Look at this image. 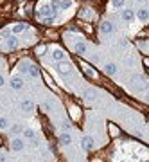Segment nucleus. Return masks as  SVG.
<instances>
[{
    "label": "nucleus",
    "instance_id": "9d476101",
    "mask_svg": "<svg viewBox=\"0 0 149 162\" xmlns=\"http://www.w3.org/2000/svg\"><path fill=\"white\" fill-rule=\"evenodd\" d=\"M137 16H138V20L146 22V20L149 18V11H147V9H140V11H137Z\"/></svg>",
    "mask_w": 149,
    "mask_h": 162
},
{
    "label": "nucleus",
    "instance_id": "0eeeda50",
    "mask_svg": "<svg viewBox=\"0 0 149 162\" xmlns=\"http://www.w3.org/2000/svg\"><path fill=\"white\" fill-rule=\"evenodd\" d=\"M52 58L56 59V61H61V59H65V52L61 49H54L52 51Z\"/></svg>",
    "mask_w": 149,
    "mask_h": 162
},
{
    "label": "nucleus",
    "instance_id": "a211bd4d",
    "mask_svg": "<svg viewBox=\"0 0 149 162\" xmlns=\"http://www.w3.org/2000/svg\"><path fill=\"white\" fill-rule=\"evenodd\" d=\"M85 96H86L88 99H93V96H95V90H92V88H90V90H86V92H85Z\"/></svg>",
    "mask_w": 149,
    "mask_h": 162
},
{
    "label": "nucleus",
    "instance_id": "20e7f679",
    "mask_svg": "<svg viewBox=\"0 0 149 162\" xmlns=\"http://www.w3.org/2000/svg\"><path fill=\"white\" fill-rule=\"evenodd\" d=\"M81 146H83V150H92V148H93V139L92 137H83Z\"/></svg>",
    "mask_w": 149,
    "mask_h": 162
},
{
    "label": "nucleus",
    "instance_id": "6ab92c4d",
    "mask_svg": "<svg viewBox=\"0 0 149 162\" xmlns=\"http://www.w3.org/2000/svg\"><path fill=\"white\" fill-rule=\"evenodd\" d=\"M47 49H45V47L42 45V47H36V54H38V56H43V52H45Z\"/></svg>",
    "mask_w": 149,
    "mask_h": 162
},
{
    "label": "nucleus",
    "instance_id": "b1692460",
    "mask_svg": "<svg viewBox=\"0 0 149 162\" xmlns=\"http://www.w3.org/2000/svg\"><path fill=\"white\" fill-rule=\"evenodd\" d=\"M13 132H15V133H20V132H22V126H15V128H13Z\"/></svg>",
    "mask_w": 149,
    "mask_h": 162
},
{
    "label": "nucleus",
    "instance_id": "6e6552de",
    "mask_svg": "<svg viewBox=\"0 0 149 162\" xmlns=\"http://www.w3.org/2000/svg\"><path fill=\"white\" fill-rule=\"evenodd\" d=\"M11 146H13V150H15V151H22V150H23V140L15 139V140L11 142Z\"/></svg>",
    "mask_w": 149,
    "mask_h": 162
},
{
    "label": "nucleus",
    "instance_id": "bb28decb",
    "mask_svg": "<svg viewBox=\"0 0 149 162\" xmlns=\"http://www.w3.org/2000/svg\"><path fill=\"white\" fill-rule=\"evenodd\" d=\"M137 2H142V0H137Z\"/></svg>",
    "mask_w": 149,
    "mask_h": 162
},
{
    "label": "nucleus",
    "instance_id": "4be33fe9",
    "mask_svg": "<svg viewBox=\"0 0 149 162\" xmlns=\"http://www.w3.org/2000/svg\"><path fill=\"white\" fill-rule=\"evenodd\" d=\"M110 133H111V135H117V133H119V130H117L115 126H110Z\"/></svg>",
    "mask_w": 149,
    "mask_h": 162
},
{
    "label": "nucleus",
    "instance_id": "f3484780",
    "mask_svg": "<svg viewBox=\"0 0 149 162\" xmlns=\"http://www.w3.org/2000/svg\"><path fill=\"white\" fill-rule=\"evenodd\" d=\"M23 135L27 139H34V132H32V130H23Z\"/></svg>",
    "mask_w": 149,
    "mask_h": 162
},
{
    "label": "nucleus",
    "instance_id": "39448f33",
    "mask_svg": "<svg viewBox=\"0 0 149 162\" xmlns=\"http://www.w3.org/2000/svg\"><path fill=\"white\" fill-rule=\"evenodd\" d=\"M27 24H16V25H13V34H20V32H23V31H27Z\"/></svg>",
    "mask_w": 149,
    "mask_h": 162
},
{
    "label": "nucleus",
    "instance_id": "1a4fd4ad",
    "mask_svg": "<svg viewBox=\"0 0 149 162\" xmlns=\"http://www.w3.org/2000/svg\"><path fill=\"white\" fill-rule=\"evenodd\" d=\"M20 106H22V110H32V108H34L32 101H29V99H23L22 103H20Z\"/></svg>",
    "mask_w": 149,
    "mask_h": 162
},
{
    "label": "nucleus",
    "instance_id": "5701e85b",
    "mask_svg": "<svg viewBox=\"0 0 149 162\" xmlns=\"http://www.w3.org/2000/svg\"><path fill=\"white\" fill-rule=\"evenodd\" d=\"M5 124H7V121H5V119H2V117H0V128H4Z\"/></svg>",
    "mask_w": 149,
    "mask_h": 162
},
{
    "label": "nucleus",
    "instance_id": "aec40b11",
    "mask_svg": "<svg viewBox=\"0 0 149 162\" xmlns=\"http://www.w3.org/2000/svg\"><path fill=\"white\" fill-rule=\"evenodd\" d=\"M85 70H86V74H88L90 78H93V76H95V72H93V70H90V67H88V65H85Z\"/></svg>",
    "mask_w": 149,
    "mask_h": 162
},
{
    "label": "nucleus",
    "instance_id": "7ed1b4c3",
    "mask_svg": "<svg viewBox=\"0 0 149 162\" xmlns=\"http://www.w3.org/2000/svg\"><path fill=\"white\" fill-rule=\"evenodd\" d=\"M11 88H13V90L23 88V79H22V78H13V79H11Z\"/></svg>",
    "mask_w": 149,
    "mask_h": 162
},
{
    "label": "nucleus",
    "instance_id": "f03ea898",
    "mask_svg": "<svg viewBox=\"0 0 149 162\" xmlns=\"http://www.w3.org/2000/svg\"><path fill=\"white\" fill-rule=\"evenodd\" d=\"M68 70H70V63H66V61H63V59H61V61L58 63V72L63 74V76H66Z\"/></svg>",
    "mask_w": 149,
    "mask_h": 162
},
{
    "label": "nucleus",
    "instance_id": "4468645a",
    "mask_svg": "<svg viewBox=\"0 0 149 162\" xmlns=\"http://www.w3.org/2000/svg\"><path fill=\"white\" fill-rule=\"evenodd\" d=\"M104 72L108 74V76H115V72H117V67L110 63V65H106V67H104Z\"/></svg>",
    "mask_w": 149,
    "mask_h": 162
},
{
    "label": "nucleus",
    "instance_id": "a878e982",
    "mask_svg": "<svg viewBox=\"0 0 149 162\" xmlns=\"http://www.w3.org/2000/svg\"><path fill=\"white\" fill-rule=\"evenodd\" d=\"M4 85V76H0V86Z\"/></svg>",
    "mask_w": 149,
    "mask_h": 162
},
{
    "label": "nucleus",
    "instance_id": "2eb2a0df",
    "mask_svg": "<svg viewBox=\"0 0 149 162\" xmlns=\"http://www.w3.org/2000/svg\"><path fill=\"white\" fill-rule=\"evenodd\" d=\"M59 140H61V144H65V146L72 142V140H70V135H68V133H63L61 137H59Z\"/></svg>",
    "mask_w": 149,
    "mask_h": 162
},
{
    "label": "nucleus",
    "instance_id": "423d86ee",
    "mask_svg": "<svg viewBox=\"0 0 149 162\" xmlns=\"http://www.w3.org/2000/svg\"><path fill=\"white\" fill-rule=\"evenodd\" d=\"M101 31H103L104 34H111L113 32V24L111 22H104L103 25H101Z\"/></svg>",
    "mask_w": 149,
    "mask_h": 162
},
{
    "label": "nucleus",
    "instance_id": "dca6fc26",
    "mask_svg": "<svg viewBox=\"0 0 149 162\" xmlns=\"http://www.w3.org/2000/svg\"><path fill=\"white\" fill-rule=\"evenodd\" d=\"M76 51H77L79 54H85V52H86V45H85V43H76Z\"/></svg>",
    "mask_w": 149,
    "mask_h": 162
},
{
    "label": "nucleus",
    "instance_id": "f257e3e1",
    "mask_svg": "<svg viewBox=\"0 0 149 162\" xmlns=\"http://www.w3.org/2000/svg\"><path fill=\"white\" fill-rule=\"evenodd\" d=\"M22 72H25V74H31L32 78H38V76H40V72H38V69H36L34 65H29V67H27V65H23Z\"/></svg>",
    "mask_w": 149,
    "mask_h": 162
},
{
    "label": "nucleus",
    "instance_id": "412c9836",
    "mask_svg": "<svg viewBox=\"0 0 149 162\" xmlns=\"http://www.w3.org/2000/svg\"><path fill=\"white\" fill-rule=\"evenodd\" d=\"M111 2H113V5H115V7H120V5L124 4L122 0H111Z\"/></svg>",
    "mask_w": 149,
    "mask_h": 162
},
{
    "label": "nucleus",
    "instance_id": "9b49d317",
    "mask_svg": "<svg viewBox=\"0 0 149 162\" xmlns=\"http://www.w3.org/2000/svg\"><path fill=\"white\" fill-rule=\"evenodd\" d=\"M56 2H58V7L59 9H68L70 5H72L70 0H56Z\"/></svg>",
    "mask_w": 149,
    "mask_h": 162
},
{
    "label": "nucleus",
    "instance_id": "f8f14e48",
    "mask_svg": "<svg viewBox=\"0 0 149 162\" xmlns=\"http://www.w3.org/2000/svg\"><path fill=\"white\" fill-rule=\"evenodd\" d=\"M133 16H135V13H133V11H130V9L122 11V20H126V22H131Z\"/></svg>",
    "mask_w": 149,
    "mask_h": 162
},
{
    "label": "nucleus",
    "instance_id": "393cba45",
    "mask_svg": "<svg viewBox=\"0 0 149 162\" xmlns=\"http://www.w3.org/2000/svg\"><path fill=\"white\" fill-rule=\"evenodd\" d=\"M9 32H11L9 29H4V31H2V36H5V38H7V36H9Z\"/></svg>",
    "mask_w": 149,
    "mask_h": 162
},
{
    "label": "nucleus",
    "instance_id": "ddd939ff",
    "mask_svg": "<svg viewBox=\"0 0 149 162\" xmlns=\"http://www.w3.org/2000/svg\"><path fill=\"white\" fill-rule=\"evenodd\" d=\"M16 45H18V40L15 38V36H7V47H9V49H16Z\"/></svg>",
    "mask_w": 149,
    "mask_h": 162
}]
</instances>
